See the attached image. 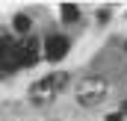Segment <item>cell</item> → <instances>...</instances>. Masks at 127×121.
<instances>
[{"instance_id":"cell-11","label":"cell","mask_w":127,"mask_h":121,"mask_svg":"<svg viewBox=\"0 0 127 121\" xmlns=\"http://www.w3.org/2000/svg\"><path fill=\"white\" fill-rule=\"evenodd\" d=\"M124 47H127V44H124Z\"/></svg>"},{"instance_id":"cell-7","label":"cell","mask_w":127,"mask_h":121,"mask_svg":"<svg viewBox=\"0 0 127 121\" xmlns=\"http://www.w3.org/2000/svg\"><path fill=\"white\" fill-rule=\"evenodd\" d=\"M59 12H62V21H65V24H74V21L80 18V9H77L74 3H62Z\"/></svg>"},{"instance_id":"cell-1","label":"cell","mask_w":127,"mask_h":121,"mask_svg":"<svg viewBox=\"0 0 127 121\" xmlns=\"http://www.w3.org/2000/svg\"><path fill=\"white\" fill-rule=\"evenodd\" d=\"M106 89H109V86H106L103 77H86V80L77 83V100L92 109V106H97V103H103Z\"/></svg>"},{"instance_id":"cell-10","label":"cell","mask_w":127,"mask_h":121,"mask_svg":"<svg viewBox=\"0 0 127 121\" xmlns=\"http://www.w3.org/2000/svg\"><path fill=\"white\" fill-rule=\"evenodd\" d=\"M121 112H127V100H124V106H121Z\"/></svg>"},{"instance_id":"cell-6","label":"cell","mask_w":127,"mask_h":121,"mask_svg":"<svg viewBox=\"0 0 127 121\" xmlns=\"http://www.w3.org/2000/svg\"><path fill=\"white\" fill-rule=\"evenodd\" d=\"M44 83H47V89H50V91H62L65 86H68V74H65V71H59V74H50Z\"/></svg>"},{"instance_id":"cell-4","label":"cell","mask_w":127,"mask_h":121,"mask_svg":"<svg viewBox=\"0 0 127 121\" xmlns=\"http://www.w3.org/2000/svg\"><path fill=\"white\" fill-rule=\"evenodd\" d=\"M65 53H68V38H65V35H53V38H50V41H47V47H44V56H47V59H62Z\"/></svg>"},{"instance_id":"cell-2","label":"cell","mask_w":127,"mask_h":121,"mask_svg":"<svg viewBox=\"0 0 127 121\" xmlns=\"http://www.w3.org/2000/svg\"><path fill=\"white\" fill-rule=\"evenodd\" d=\"M0 68H6V71L21 68V47H18V44L0 41Z\"/></svg>"},{"instance_id":"cell-3","label":"cell","mask_w":127,"mask_h":121,"mask_svg":"<svg viewBox=\"0 0 127 121\" xmlns=\"http://www.w3.org/2000/svg\"><path fill=\"white\" fill-rule=\"evenodd\" d=\"M18 47H21V65H35L38 62V56H41V41L38 38H27Z\"/></svg>"},{"instance_id":"cell-8","label":"cell","mask_w":127,"mask_h":121,"mask_svg":"<svg viewBox=\"0 0 127 121\" xmlns=\"http://www.w3.org/2000/svg\"><path fill=\"white\" fill-rule=\"evenodd\" d=\"M15 30H18V32H27V30H30V18H27V15H15Z\"/></svg>"},{"instance_id":"cell-5","label":"cell","mask_w":127,"mask_h":121,"mask_svg":"<svg viewBox=\"0 0 127 121\" xmlns=\"http://www.w3.org/2000/svg\"><path fill=\"white\" fill-rule=\"evenodd\" d=\"M50 94H53V91L47 89V83H44V80H41V83H35V86L30 89V97L35 100V103H44V100H50Z\"/></svg>"},{"instance_id":"cell-9","label":"cell","mask_w":127,"mask_h":121,"mask_svg":"<svg viewBox=\"0 0 127 121\" xmlns=\"http://www.w3.org/2000/svg\"><path fill=\"white\" fill-rule=\"evenodd\" d=\"M106 121H124V118H121V115H109Z\"/></svg>"}]
</instances>
